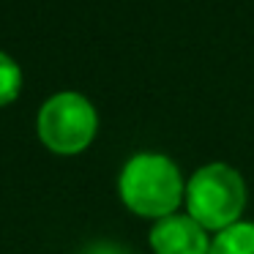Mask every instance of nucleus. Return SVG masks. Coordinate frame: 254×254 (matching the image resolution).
<instances>
[{
  "instance_id": "obj_5",
  "label": "nucleus",
  "mask_w": 254,
  "mask_h": 254,
  "mask_svg": "<svg viewBox=\"0 0 254 254\" xmlns=\"http://www.w3.org/2000/svg\"><path fill=\"white\" fill-rule=\"evenodd\" d=\"M208 254H254V221H238L221 230L210 241Z\"/></svg>"
},
{
  "instance_id": "obj_4",
  "label": "nucleus",
  "mask_w": 254,
  "mask_h": 254,
  "mask_svg": "<svg viewBox=\"0 0 254 254\" xmlns=\"http://www.w3.org/2000/svg\"><path fill=\"white\" fill-rule=\"evenodd\" d=\"M150 246L156 254H208V230L191 216H164L150 230Z\"/></svg>"
},
{
  "instance_id": "obj_6",
  "label": "nucleus",
  "mask_w": 254,
  "mask_h": 254,
  "mask_svg": "<svg viewBox=\"0 0 254 254\" xmlns=\"http://www.w3.org/2000/svg\"><path fill=\"white\" fill-rule=\"evenodd\" d=\"M19 88H22V71L6 52H0V107L11 104L19 96Z\"/></svg>"
},
{
  "instance_id": "obj_3",
  "label": "nucleus",
  "mask_w": 254,
  "mask_h": 254,
  "mask_svg": "<svg viewBox=\"0 0 254 254\" xmlns=\"http://www.w3.org/2000/svg\"><path fill=\"white\" fill-rule=\"evenodd\" d=\"M99 118L85 96L58 93L44 101L39 112V137L52 153L74 156L85 150L96 137Z\"/></svg>"
},
{
  "instance_id": "obj_2",
  "label": "nucleus",
  "mask_w": 254,
  "mask_h": 254,
  "mask_svg": "<svg viewBox=\"0 0 254 254\" xmlns=\"http://www.w3.org/2000/svg\"><path fill=\"white\" fill-rule=\"evenodd\" d=\"M186 208L205 230H227L238 224L246 205V186L238 170L227 164H208L191 175L186 186Z\"/></svg>"
},
{
  "instance_id": "obj_7",
  "label": "nucleus",
  "mask_w": 254,
  "mask_h": 254,
  "mask_svg": "<svg viewBox=\"0 0 254 254\" xmlns=\"http://www.w3.org/2000/svg\"><path fill=\"white\" fill-rule=\"evenodd\" d=\"M82 254H128L121 243H110V241H101V243H90Z\"/></svg>"
},
{
  "instance_id": "obj_1",
  "label": "nucleus",
  "mask_w": 254,
  "mask_h": 254,
  "mask_svg": "<svg viewBox=\"0 0 254 254\" xmlns=\"http://www.w3.org/2000/svg\"><path fill=\"white\" fill-rule=\"evenodd\" d=\"M118 191L128 210L148 219H164L172 216L175 208L183 202V178L172 159L161 153H137L126 161Z\"/></svg>"
}]
</instances>
